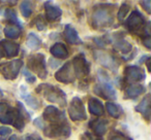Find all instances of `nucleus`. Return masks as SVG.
Returning <instances> with one entry per match:
<instances>
[{"instance_id":"obj_25","label":"nucleus","mask_w":151,"mask_h":140,"mask_svg":"<svg viewBox=\"0 0 151 140\" xmlns=\"http://www.w3.org/2000/svg\"><path fill=\"white\" fill-rule=\"evenodd\" d=\"M114 48L122 54H128L132 50V45L124 39H120L114 43Z\"/></svg>"},{"instance_id":"obj_2","label":"nucleus","mask_w":151,"mask_h":140,"mask_svg":"<svg viewBox=\"0 0 151 140\" xmlns=\"http://www.w3.org/2000/svg\"><path fill=\"white\" fill-rule=\"evenodd\" d=\"M36 93L40 94L51 103H57L61 106L66 105L65 94L57 87L52 86L50 84H42L36 88Z\"/></svg>"},{"instance_id":"obj_28","label":"nucleus","mask_w":151,"mask_h":140,"mask_svg":"<svg viewBox=\"0 0 151 140\" xmlns=\"http://www.w3.org/2000/svg\"><path fill=\"white\" fill-rule=\"evenodd\" d=\"M20 11L24 18H29L33 14V6L30 1H22L20 3Z\"/></svg>"},{"instance_id":"obj_17","label":"nucleus","mask_w":151,"mask_h":140,"mask_svg":"<svg viewBox=\"0 0 151 140\" xmlns=\"http://www.w3.org/2000/svg\"><path fill=\"white\" fill-rule=\"evenodd\" d=\"M50 53L53 57L57 59H61V60L66 59L69 56L66 45L62 42H56L55 44H53L50 48Z\"/></svg>"},{"instance_id":"obj_27","label":"nucleus","mask_w":151,"mask_h":140,"mask_svg":"<svg viewBox=\"0 0 151 140\" xmlns=\"http://www.w3.org/2000/svg\"><path fill=\"white\" fill-rule=\"evenodd\" d=\"M4 15H5V18L12 23V25H15L22 29V24H21V22H20V20L18 19L17 14L15 13V11H13V9H5Z\"/></svg>"},{"instance_id":"obj_21","label":"nucleus","mask_w":151,"mask_h":140,"mask_svg":"<svg viewBox=\"0 0 151 140\" xmlns=\"http://www.w3.org/2000/svg\"><path fill=\"white\" fill-rule=\"evenodd\" d=\"M145 87L142 85H138V84H134L130 85L125 91V98L127 99H136L139 96H141L142 94L145 93Z\"/></svg>"},{"instance_id":"obj_9","label":"nucleus","mask_w":151,"mask_h":140,"mask_svg":"<svg viewBox=\"0 0 151 140\" xmlns=\"http://www.w3.org/2000/svg\"><path fill=\"white\" fill-rule=\"evenodd\" d=\"M45 135L50 138H57L60 136L68 137L71 133V130L67 122L62 124H50L49 126L42 129Z\"/></svg>"},{"instance_id":"obj_5","label":"nucleus","mask_w":151,"mask_h":140,"mask_svg":"<svg viewBox=\"0 0 151 140\" xmlns=\"http://www.w3.org/2000/svg\"><path fill=\"white\" fill-rule=\"evenodd\" d=\"M68 115L71 121L81 122L87 119L86 109L82 100L79 97H73L68 106Z\"/></svg>"},{"instance_id":"obj_30","label":"nucleus","mask_w":151,"mask_h":140,"mask_svg":"<svg viewBox=\"0 0 151 140\" xmlns=\"http://www.w3.org/2000/svg\"><path fill=\"white\" fill-rule=\"evenodd\" d=\"M35 25L40 31H45L47 29V22L42 16H38L35 19Z\"/></svg>"},{"instance_id":"obj_18","label":"nucleus","mask_w":151,"mask_h":140,"mask_svg":"<svg viewBox=\"0 0 151 140\" xmlns=\"http://www.w3.org/2000/svg\"><path fill=\"white\" fill-rule=\"evenodd\" d=\"M108 121L107 119H94V121L90 122L89 127L93 131V134L96 136H101L107 132L108 130Z\"/></svg>"},{"instance_id":"obj_10","label":"nucleus","mask_w":151,"mask_h":140,"mask_svg":"<svg viewBox=\"0 0 151 140\" xmlns=\"http://www.w3.org/2000/svg\"><path fill=\"white\" fill-rule=\"evenodd\" d=\"M94 57L95 60L101 65H103L104 67L110 69L113 72L117 71L118 67H119V63L117 62L115 57L108 54L107 52H104V50H94Z\"/></svg>"},{"instance_id":"obj_16","label":"nucleus","mask_w":151,"mask_h":140,"mask_svg":"<svg viewBox=\"0 0 151 140\" xmlns=\"http://www.w3.org/2000/svg\"><path fill=\"white\" fill-rule=\"evenodd\" d=\"M150 104H151V96L150 95H146L143 98V100L140 102V104H138L136 106V110L138 112H140L143 117L146 119V121L150 119Z\"/></svg>"},{"instance_id":"obj_20","label":"nucleus","mask_w":151,"mask_h":140,"mask_svg":"<svg viewBox=\"0 0 151 140\" xmlns=\"http://www.w3.org/2000/svg\"><path fill=\"white\" fill-rule=\"evenodd\" d=\"M88 108L89 111L93 115H96V117H101L105 113V109H104V105L101 103V101L99 100L97 98H94V97L89 99Z\"/></svg>"},{"instance_id":"obj_41","label":"nucleus","mask_w":151,"mask_h":140,"mask_svg":"<svg viewBox=\"0 0 151 140\" xmlns=\"http://www.w3.org/2000/svg\"><path fill=\"white\" fill-rule=\"evenodd\" d=\"M2 58V50H1V48H0V59Z\"/></svg>"},{"instance_id":"obj_7","label":"nucleus","mask_w":151,"mask_h":140,"mask_svg":"<svg viewBox=\"0 0 151 140\" xmlns=\"http://www.w3.org/2000/svg\"><path fill=\"white\" fill-rule=\"evenodd\" d=\"M22 66H23L22 60L16 59V60H13L11 62H6L1 65L0 66V73L2 74V76L5 80H14L17 78Z\"/></svg>"},{"instance_id":"obj_6","label":"nucleus","mask_w":151,"mask_h":140,"mask_svg":"<svg viewBox=\"0 0 151 140\" xmlns=\"http://www.w3.org/2000/svg\"><path fill=\"white\" fill-rule=\"evenodd\" d=\"M71 66H73V72H75L76 77L84 78L90 72V64L88 63L87 59L83 54H79L73 59L71 61Z\"/></svg>"},{"instance_id":"obj_13","label":"nucleus","mask_w":151,"mask_h":140,"mask_svg":"<svg viewBox=\"0 0 151 140\" xmlns=\"http://www.w3.org/2000/svg\"><path fill=\"white\" fill-rule=\"evenodd\" d=\"M55 78L62 84H70V82H75L76 75L73 72V66H71V62L65 63L55 73Z\"/></svg>"},{"instance_id":"obj_35","label":"nucleus","mask_w":151,"mask_h":140,"mask_svg":"<svg viewBox=\"0 0 151 140\" xmlns=\"http://www.w3.org/2000/svg\"><path fill=\"white\" fill-rule=\"evenodd\" d=\"M11 132H12L11 128H7V127L0 128V136H7L11 134Z\"/></svg>"},{"instance_id":"obj_36","label":"nucleus","mask_w":151,"mask_h":140,"mask_svg":"<svg viewBox=\"0 0 151 140\" xmlns=\"http://www.w3.org/2000/svg\"><path fill=\"white\" fill-rule=\"evenodd\" d=\"M9 106L5 102H0V115L4 114L7 110H9Z\"/></svg>"},{"instance_id":"obj_19","label":"nucleus","mask_w":151,"mask_h":140,"mask_svg":"<svg viewBox=\"0 0 151 140\" xmlns=\"http://www.w3.org/2000/svg\"><path fill=\"white\" fill-rule=\"evenodd\" d=\"M64 37L66 41L69 44H81L82 40H81L80 36H79L78 32L75 28H73L70 25H66L64 28Z\"/></svg>"},{"instance_id":"obj_40","label":"nucleus","mask_w":151,"mask_h":140,"mask_svg":"<svg viewBox=\"0 0 151 140\" xmlns=\"http://www.w3.org/2000/svg\"><path fill=\"white\" fill-rule=\"evenodd\" d=\"M9 140H19V139H18V137L16 135H13L11 138H9Z\"/></svg>"},{"instance_id":"obj_1","label":"nucleus","mask_w":151,"mask_h":140,"mask_svg":"<svg viewBox=\"0 0 151 140\" xmlns=\"http://www.w3.org/2000/svg\"><path fill=\"white\" fill-rule=\"evenodd\" d=\"M91 26L101 30L109 27L114 22V7L109 4H101L94 7L90 18Z\"/></svg>"},{"instance_id":"obj_29","label":"nucleus","mask_w":151,"mask_h":140,"mask_svg":"<svg viewBox=\"0 0 151 140\" xmlns=\"http://www.w3.org/2000/svg\"><path fill=\"white\" fill-rule=\"evenodd\" d=\"M129 9H130V5L128 4V3H122V5L120 6L119 11H118L117 13V19L118 21L122 22L124 19H125L126 15L128 14V11H129Z\"/></svg>"},{"instance_id":"obj_26","label":"nucleus","mask_w":151,"mask_h":140,"mask_svg":"<svg viewBox=\"0 0 151 140\" xmlns=\"http://www.w3.org/2000/svg\"><path fill=\"white\" fill-rule=\"evenodd\" d=\"M106 108H107L109 114L114 119H119L122 114V109L119 105L115 104L113 102H108L106 104Z\"/></svg>"},{"instance_id":"obj_8","label":"nucleus","mask_w":151,"mask_h":140,"mask_svg":"<svg viewBox=\"0 0 151 140\" xmlns=\"http://www.w3.org/2000/svg\"><path fill=\"white\" fill-rule=\"evenodd\" d=\"M145 24H146V22H145L144 16L136 9L127 18L125 22V27L127 28L129 32L139 34L140 31H143L145 29Z\"/></svg>"},{"instance_id":"obj_4","label":"nucleus","mask_w":151,"mask_h":140,"mask_svg":"<svg viewBox=\"0 0 151 140\" xmlns=\"http://www.w3.org/2000/svg\"><path fill=\"white\" fill-rule=\"evenodd\" d=\"M46 59L42 54L32 55L27 60V67L32 73H35L40 78L44 80L48 75L46 68Z\"/></svg>"},{"instance_id":"obj_33","label":"nucleus","mask_w":151,"mask_h":140,"mask_svg":"<svg viewBox=\"0 0 151 140\" xmlns=\"http://www.w3.org/2000/svg\"><path fill=\"white\" fill-rule=\"evenodd\" d=\"M24 75H25L27 82H29V84H33V82H35V80H36L35 76H34L33 74L30 73L29 71H27V69H26L25 71H24Z\"/></svg>"},{"instance_id":"obj_15","label":"nucleus","mask_w":151,"mask_h":140,"mask_svg":"<svg viewBox=\"0 0 151 140\" xmlns=\"http://www.w3.org/2000/svg\"><path fill=\"white\" fill-rule=\"evenodd\" d=\"M0 45H1L0 48H2L1 50H3L7 58H13L19 54L20 45L16 42L11 41V40H2L0 42Z\"/></svg>"},{"instance_id":"obj_31","label":"nucleus","mask_w":151,"mask_h":140,"mask_svg":"<svg viewBox=\"0 0 151 140\" xmlns=\"http://www.w3.org/2000/svg\"><path fill=\"white\" fill-rule=\"evenodd\" d=\"M82 140H103V137H99L90 132H86L82 135Z\"/></svg>"},{"instance_id":"obj_24","label":"nucleus","mask_w":151,"mask_h":140,"mask_svg":"<svg viewBox=\"0 0 151 140\" xmlns=\"http://www.w3.org/2000/svg\"><path fill=\"white\" fill-rule=\"evenodd\" d=\"M26 44H27V46L30 50H36L38 48H40V46H42V40H40V38L35 33L31 32V33H29L27 35Z\"/></svg>"},{"instance_id":"obj_11","label":"nucleus","mask_w":151,"mask_h":140,"mask_svg":"<svg viewBox=\"0 0 151 140\" xmlns=\"http://www.w3.org/2000/svg\"><path fill=\"white\" fill-rule=\"evenodd\" d=\"M145 77H146V75H145L144 70L142 68H140L139 66L130 65V66L125 67V69H124V78H125V82L130 85L142 82V80H145Z\"/></svg>"},{"instance_id":"obj_39","label":"nucleus","mask_w":151,"mask_h":140,"mask_svg":"<svg viewBox=\"0 0 151 140\" xmlns=\"http://www.w3.org/2000/svg\"><path fill=\"white\" fill-rule=\"evenodd\" d=\"M25 140H42L37 135H28L25 137Z\"/></svg>"},{"instance_id":"obj_42","label":"nucleus","mask_w":151,"mask_h":140,"mask_svg":"<svg viewBox=\"0 0 151 140\" xmlns=\"http://www.w3.org/2000/svg\"><path fill=\"white\" fill-rule=\"evenodd\" d=\"M3 96V93L1 92V91H0V97H2Z\"/></svg>"},{"instance_id":"obj_38","label":"nucleus","mask_w":151,"mask_h":140,"mask_svg":"<svg viewBox=\"0 0 151 140\" xmlns=\"http://www.w3.org/2000/svg\"><path fill=\"white\" fill-rule=\"evenodd\" d=\"M44 121H42L40 119H36L35 121H34V125L36 126V127H38L40 129H44L45 128V125H44V123H42Z\"/></svg>"},{"instance_id":"obj_34","label":"nucleus","mask_w":151,"mask_h":140,"mask_svg":"<svg viewBox=\"0 0 151 140\" xmlns=\"http://www.w3.org/2000/svg\"><path fill=\"white\" fill-rule=\"evenodd\" d=\"M141 4H142V7L147 11L148 14L151 13V1L147 0V1H141Z\"/></svg>"},{"instance_id":"obj_32","label":"nucleus","mask_w":151,"mask_h":140,"mask_svg":"<svg viewBox=\"0 0 151 140\" xmlns=\"http://www.w3.org/2000/svg\"><path fill=\"white\" fill-rule=\"evenodd\" d=\"M109 140H132V139H129V138L126 137V136L122 135L121 133H116V134H113V135L109 138Z\"/></svg>"},{"instance_id":"obj_12","label":"nucleus","mask_w":151,"mask_h":140,"mask_svg":"<svg viewBox=\"0 0 151 140\" xmlns=\"http://www.w3.org/2000/svg\"><path fill=\"white\" fill-rule=\"evenodd\" d=\"M42 119L51 124H62L66 122L64 113L59 110L57 107L52 106V105L46 107L44 114H42Z\"/></svg>"},{"instance_id":"obj_3","label":"nucleus","mask_w":151,"mask_h":140,"mask_svg":"<svg viewBox=\"0 0 151 140\" xmlns=\"http://www.w3.org/2000/svg\"><path fill=\"white\" fill-rule=\"evenodd\" d=\"M99 78L101 84L95 87V93L105 99H116V91L110 82L109 75L104 70H99Z\"/></svg>"},{"instance_id":"obj_37","label":"nucleus","mask_w":151,"mask_h":140,"mask_svg":"<svg viewBox=\"0 0 151 140\" xmlns=\"http://www.w3.org/2000/svg\"><path fill=\"white\" fill-rule=\"evenodd\" d=\"M143 44L146 46L148 50L151 48V38L150 36H146V37H143Z\"/></svg>"},{"instance_id":"obj_22","label":"nucleus","mask_w":151,"mask_h":140,"mask_svg":"<svg viewBox=\"0 0 151 140\" xmlns=\"http://www.w3.org/2000/svg\"><path fill=\"white\" fill-rule=\"evenodd\" d=\"M21 95L22 98L26 101L28 105H29L31 108L33 109H38L40 107V102L35 98V97H32L29 93H27V91L25 90V87H21Z\"/></svg>"},{"instance_id":"obj_23","label":"nucleus","mask_w":151,"mask_h":140,"mask_svg":"<svg viewBox=\"0 0 151 140\" xmlns=\"http://www.w3.org/2000/svg\"><path fill=\"white\" fill-rule=\"evenodd\" d=\"M4 35L6 36L7 38H11V39H17L21 36L22 33V29L15 25H12V24H9L4 27Z\"/></svg>"},{"instance_id":"obj_14","label":"nucleus","mask_w":151,"mask_h":140,"mask_svg":"<svg viewBox=\"0 0 151 140\" xmlns=\"http://www.w3.org/2000/svg\"><path fill=\"white\" fill-rule=\"evenodd\" d=\"M45 11H46V18L45 19L48 22H55L60 19L62 16V11L60 9V7L51 4L50 2L45 3Z\"/></svg>"}]
</instances>
